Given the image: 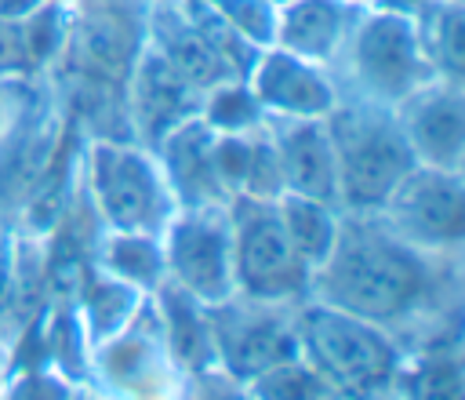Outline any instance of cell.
<instances>
[{
	"instance_id": "cell-28",
	"label": "cell",
	"mask_w": 465,
	"mask_h": 400,
	"mask_svg": "<svg viewBox=\"0 0 465 400\" xmlns=\"http://www.w3.org/2000/svg\"><path fill=\"white\" fill-rule=\"evenodd\" d=\"M29 73H36V69L29 62V51H25L22 25H18V18L0 15V80H22Z\"/></svg>"
},
{
	"instance_id": "cell-34",
	"label": "cell",
	"mask_w": 465,
	"mask_h": 400,
	"mask_svg": "<svg viewBox=\"0 0 465 400\" xmlns=\"http://www.w3.org/2000/svg\"><path fill=\"white\" fill-rule=\"evenodd\" d=\"M461 4H465V0H461Z\"/></svg>"
},
{
	"instance_id": "cell-13",
	"label": "cell",
	"mask_w": 465,
	"mask_h": 400,
	"mask_svg": "<svg viewBox=\"0 0 465 400\" xmlns=\"http://www.w3.org/2000/svg\"><path fill=\"white\" fill-rule=\"evenodd\" d=\"M392 113L418 164L461 171L465 164V84L461 80L432 76L425 87L407 95Z\"/></svg>"
},
{
	"instance_id": "cell-7",
	"label": "cell",
	"mask_w": 465,
	"mask_h": 400,
	"mask_svg": "<svg viewBox=\"0 0 465 400\" xmlns=\"http://www.w3.org/2000/svg\"><path fill=\"white\" fill-rule=\"evenodd\" d=\"M298 305L258 302L247 295H229L218 305H207V324L214 338L218 371L236 382H251L265 367L298 356Z\"/></svg>"
},
{
	"instance_id": "cell-8",
	"label": "cell",
	"mask_w": 465,
	"mask_h": 400,
	"mask_svg": "<svg viewBox=\"0 0 465 400\" xmlns=\"http://www.w3.org/2000/svg\"><path fill=\"white\" fill-rule=\"evenodd\" d=\"M374 215L403 244H411L418 251L461 255V240H465V182H461V171L414 164Z\"/></svg>"
},
{
	"instance_id": "cell-32",
	"label": "cell",
	"mask_w": 465,
	"mask_h": 400,
	"mask_svg": "<svg viewBox=\"0 0 465 400\" xmlns=\"http://www.w3.org/2000/svg\"><path fill=\"white\" fill-rule=\"evenodd\" d=\"M345 4H352V7H360V11H363V7H371L374 0H345Z\"/></svg>"
},
{
	"instance_id": "cell-4",
	"label": "cell",
	"mask_w": 465,
	"mask_h": 400,
	"mask_svg": "<svg viewBox=\"0 0 465 400\" xmlns=\"http://www.w3.org/2000/svg\"><path fill=\"white\" fill-rule=\"evenodd\" d=\"M338 91L396 109L407 95L425 87L436 73L421 51L414 18L363 7L338 62L331 65Z\"/></svg>"
},
{
	"instance_id": "cell-35",
	"label": "cell",
	"mask_w": 465,
	"mask_h": 400,
	"mask_svg": "<svg viewBox=\"0 0 465 400\" xmlns=\"http://www.w3.org/2000/svg\"><path fill=\"white\" fill-rule=\"evenodd\" d=\"M0 4H4V0H0Z\"/></svg>"
},
{
	"instance_id": "cell-6",
	"label": "cell",
	"mask_w": 465,
	"mask_h": 400,
	"mask_svg": "<svg viewBox=\"0 0 465 400\" xmlns=\"http://www.w3.org/2000/svg\"><path fill=\"white\" fill-rule=\"evenodd\" d=\"M229 240H232V287L236 295L258 302L302 305L309 298L312 269L291 247L276 200L232 196L229 207Z\"/></svg>"
},
{
	"instance_id": "cell-23",
	"label": "cell",
	"mask_w": 465,
	"mask_h": 400,
	"mask_svg": "<svg viewBox=\"0 0 465 400\" xmlns=\"http://www.w3.org/2000/svg\"><path fill=\"white\" fill-rule=\"evenodd\" d=\"M200 120L214 135H251L265 124V113H262L258 98L251 95L247 80L232 76V80H222L211 91H203Z\"/></svg>"
},
{
	"instance_id": "cell-9",
	"label": "cell",
	"mask_w": 465,
	"mask_h": 400,
	"mask_svg": "<svg viewBox=\"0 0 465 400\" xmlns=\"http://www.w3.org/2000/svg\"><path fill=\"white\" fill-rule=\"evenodd\" d=\"M94 367L98 389L113 400H178L182 375L171 364V353L160 335V320L153 302L142 298L138 313L105 342H98L87 356Z\"/></svg>"
},
{
	"instance_id": "cell-11",
	"label": "cell",
	"mask_w": 465,
	"mask_h": 400,
	"mask_svg": "<svg viewBox=\"0 0 465 400\" xmlns=\"http://www.w3.org/2000/svg\"><path fill=\"white\" fill-rule=\"evenodd\" d=\"M203 91L189 84L149 40L142 44L127 84H124V109H127V131L145 149H156V142L174 131L178 124L200 116Z\"/></svg>"
},
{
	"instance_id": "cell-25",
	"label": "cell",
	"mask_w": 465,
	"mask_h": 400,
	"mask_svg": "<svg viewBox=\"0 0 465 400\" xmlns=\"http://www.w3.org/2000/svg\"><path fill=\"white\" fill-rule=\"evenodd\" d=\"M76 385L80 382H73L69 375L47 364H33V367H15L0 382V400H69Z\"/></svg>"
},
{
	"instance_id": "cell-21",
	"label": "cell",
	"mask_w": 465,
	"mask_h": 400,
	"mask_svg": "<svg viewBox=\"0 0 465 400\" xmlns=\"http://www.w3.org/2000/svg\"><path fill=\"white\" fill-rule=\"evenodd\" d=\"M276 215H280V225L291 240V247L298 251V258L316 269L334 240H338V229H341V207L334 204H323V200H312V196H294V193H283L276 200Z\"/></svg>"
},
{
	"instance_id": "cell-3",
	"label": "cell",
	"mask_w": 465,
	"mask_h": 400,
	"mask_svg": "<svg viewBox=\"0 0 465 400\" xmlns=\"http://www.w3.org/2000/svg\"><path fill=\"white\" fill-rule=\"evenodd\" d=\"M294 324L298 353L341 400H371L392 389L403 345L389 331L316 298L298 305Z\"/></svg>"
},
{
	"instance_id": "cell-14",
	"label": "cell",
	"mask_w": 465,
	"mask_h": 400,
	"mask_svg": "<svg viewBox=\"0 0 465 400\" xmlns=\"http://www.w3.org/2000/svg\"><path fill=\"white\" fill-rule=\"evenodd\" d=\"M265 131L276 149L283 193L338 207V171L327 120H265Z\"/></svg>"
},
{
	"instance_id": "cell-15",
	"label": "cell",
	"mask_w": 465,
	"mask_h": 400,
	"mask_svg": "<svg viewBox=\"0 0 465 400\" xmlns=\"http://www.w3.org/2000/svg\"><path fill=\"white\" fill-rule=\"evenodd\" d=\"M211 142H214V131L200 116L178 124L156 142L153 153L160 160V171L178 207H225L229 204L214 178Z\"/></svg>"
},
{
	"instance_id": "cell-30",
	"label": "cell",
	"mask_w": 465,
	"mask_h": 400,
	"mask_svg": "<svg viewBox=\"0 0 465 400\" xmlns=\"http://www.w3.org/2000/svg\"><path fill=\"white\" fill-rule=\"evenodd\" d=\"M432 4H436V0H374L371 7H378V11H392V15H403V18H418V15H425Z\"/></svg>"
},
{
	"instance_id": "cell-17",
	"label": "cell",
	"mask_w": 465,
	"mask_h": 400,
	"mask_svg": "<svg viewBox=\"0 0 465 400\" xmlns=\"http://www.w3.org/2000/svg\"><path fill=\"white\" fill-rule=\"evenodd\" d=\"M392 393L400 400H465L461 324L407 345L392 378Z\"/></svg>"
},
{
	"instance_id": "cell-10",
	"label": "cell",
	"mask_w": 465,
	"mask_h": 400,
	"mask_svg": "<svg viewBox=\"0 0 465 400\" xmlns=\"http://www.w3.org/2000/svg\"><path fill=\"white\" fill-rule=\"evenodd\" d=\"M225 207H178L160 233L167 280L203 305H218L236 291Z\"/></svg>"
},
{
	"instance_id": "cell-12",
	"label": "cell",
	"mask_w": 465,
	"mask_h": 400,
	"mask_svg": "<svg viewBox=\"0 0 465 400\" xmlns=\"http://www.w3.org/2000/svg\"><path fill=\"white\" fill-rule=\"evenodd\" d=\"M243 80L265 120H323L341 98L327 65L305 62L283 47H262Z\"/></svg>"
},
{
	"instance_id": "cell-2",
	"label": "cell",
	"mask_w": 465,
	"mask_h": 400,
	"mask_svg": "<svg viewBox=\"0 0 465 400\" xmlns=\"http://www.w3.org/2000/svg\"><path fill=\"white\" fill-rule=\"evenodd\" d=\"M323 120L334 149L338 207L345 215H374L400 178L418 164L396 113L389 105L341 95Z\"/></svg>"
},
{
	"instance_id": "cell-1",
	"label": "cell",
	"mask_w": 465,
	"mask_h": 400,
	"mask_svg": "<svg viewBox=\"0 0 465 400\" xmlns=\"http://www.w3.org/2000/svg\"><path fill=\"white\" fill-rule=\"evenodd\" d=\"M461 255L403 244L378 215H345L331 255L312 269L309 298L389 331L403 349L461 324Z\"/></svg>"
},
{
	"instance_id": "cell-22",
	"label": "cell",
	"mask_w": 465,
	"mask_h": 400,
	"mask_svg": "<svg viewBox=\"0 0 465 400\" xmlns=\"http://www.w3.org/2000/svg\"><path fill=\"white\" fill-rule=\"evenodd\" d=\"M421 51L436 76L461 80L465 76V4L436 0L425 15L414 18Z\"/></svg>"
},
{
	"instance_id": "cell-5",
	"label": "cell",
	"mask_w": 465,
	"mask_h": 400,
	"mask_svg": "<svg viewBox=\"0 0 465 400\" xmlns=\"http://www.w3.org/2000/svg\"><path fill=\"white\" fill-rule=\"evenodd\" d=\"M84 200L102 229L163 233L178 211L160 160L134 138H91L84 149Z\"/></svg>"
},
{
	"instance_id": "cell-24",
	"label": "cell",
	"mask_w": 465,
	"mask_h": 400,
	"mask_svg": "<svg viewBox=\"0 0 465 400\" xmlns=\"http://www.w3.org/2000/svg\"><path fill=\"white\" fill-rule=\"evenodd\" d=\"M247 393L254 400H341L309 364L305 356H291V360H280L272 367H265L262 375H254L251 382H243Z\"/></svg>"
},
{
	"instance_id": "cell-26",
	"label": "cell",
	"mask_w": 465,
	"mask_h": 400,
	"mask_svg": "<svg viewBox=\"0 0 465 400\" xmlns=\"http://www.w3.org/2000/svg\"><path fill=\"white\" fill-rule=\"evenodd\" d=\"M240 196H251V200H280L283 196V178H280L276 149L269 142L265 124L251 135V160H247V175H243Z\"/></svg>"
},
{
	"instance_id": "cell-18",
	"label": "cell",
	"mask_w": 465,
	"mask_h": 400,
	"mask_svg": "<svg viewBox=\"0 0 465 400\" xmlns=\"http://www.w3.org/2000/svg\"><path fill=\"white\" fill-rule=\"evenodd\" d=\"M153 313L160 320V335L163 345L171 353V364L178 367L182 378L214 371V338H211V324H207V305L196 302L193 295H185L182 287H174L171 280H163L153 295Z\"/></svg>"
},
{
	"instance_id": "cell-16",
	"label": "cell",
	"mask_w": 465,
	"mask_h": 400,
	"mask_svg": "<svg viewBox=\"0 0 465 400\" xmlns=\"http://www.w3.org/2000/svg\"><path fill=\"white\" fill-rule=\"evenodd\" d=\"M360 18V7L345 0H287L276 7V33L272 47H283L305 62L334 65L352 25Z\"/></svg>"
},
{
	"instance_id": "cell-33",
	"label": "cell",
	"mask_w": 465,
	"mask_h": 400,
	"mask_svg": "<svg viewBox=\"0 0 465 400\" xmlns=\"http://www.w3.org/2000/svg\"><path fill=\"white\" fill-rule=\"evenodd\" d=\"M371 400H400V396H396V393L389 389V393H378V396H371Z\"/></svg>"
},
{
	"instance_id": "cell-27",
	"label": "cell",
	"mask_w": 465,
	"mask_h": 400,
	"mask_svg": "<svg viewBox=\"0 0 465 400\" xmlns=\"http://www.w3.org/2000/svg\"><path fill=\"white\" fill-rule=\"evenodd\" d=\"M178 400H254V396L247 393L243 382H236V378H229L225 371L214 367V371H203V375L185 378Z\"/></svg>"
},
{
	"instance_id": "cell-29",
	"label": "cell",
	"mask_w": 465,
	"mask_h": 400,
	"mask_svg": "<svg viewBox=\"0 0 465 400\" xmlns=\"http://www.w3.org/2000/svg\"><path fill=\"white\" fill-rule=\"evenodd\" d=\"M11 91H15V80H0V135L22 116V102Z\"/></svg>"
},
{
	"instance_id": "cell-20",
	"label": "cell",
	"mask_w": 465,
	"mask_h": 400,
	"mask_svg": "<svg viewBox=\"0 0 465 400\" xmlns=\"http://www.w3.org/2000/svg\"><path fill=\"white\" fill-rule=\"evenodd\" d=\"M145 295H138L134 287L105 276L91 258L84 262V269L76 273V295H73V305H76V316L84 324V335H87V345L94 349L98 342L113 338L142 305Z\"/></svg>"
},
{
	"instance_id": "cell-31",
	"label": "cell",
	"mask_w": 465,
	"mask_h": 400,
	"mask_svg": "<svg viewBox=\"0 0 465 400\" xmlns=\"http://www.w3.org/2000/svg\"><path fill=\"white\" fill-rule=\"evenodd\" d=\"M69 400H113V396H109V393H102V389H87V385H76V393H73Z\"/></svg>"
},
{
	"instance_id": "cell-19",
	"label": "cell",
	"mask_w": 465,
	"mask_h": 400,
	"mask_svg": "<svg viewBox=\"0 0 465 400\" xmlns=\"http://www.w3.org/2000/svg\"><path fill=\"white\" fill-rule=\"evenodd\" d=\"M91 262L134 287L138 295H153L163 280H167V265H163V244H160V233H134V229H102L94 251H91Z\"/></svg>"
}]
</instances>
